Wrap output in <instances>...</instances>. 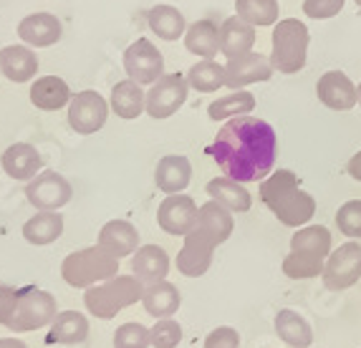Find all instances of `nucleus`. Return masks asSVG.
Masks as SVG:
<instances>
[{
	"mask_svg": "<svg viewBox=\"0 0 361 348\" xmlns=\"http://www.w3.org/2000/svg\"><path fill=\"white\" fill-rule=\"evenodd\" d=\"M185 49L200 58H215L220 51V28L212 20H195L185 30Z\"/></svg>",
	"mask_w": 361,
	"mask_h": 348,
	"instance_id": "29",
	"label": "nucleus"
},
{
	"mask_svg": "<svg viewBox=\"0 0 361 348\" xmlns=\"http://www.w3.org/2000/svg\"><path fill=\"white\" fill-rule=\"evenodd\" d=\"M255 46V28L240 18V15H230L220 25V54L228 58L250 54Z\"/></svg>",
	"mask_w": 361,
	"mask_h": 348,
	"instance_id": "21",
	"label": "nucleus"
},
{
	"mask_svg": "<svg viewBox=\"0 0 361 348\" xmlns=\"http://www.w3.org/2000/svg\"><path fill=\"white\" fill-rule=\"evenodd\" d=\"M124 71L139 86H152L164 76V58L149 38H137L124 51Z\"/></svg>",
	"mask_w": 361,
	"mask_h": 348,
	"instance_id": "8",
	"label": "nucleus"
},
{
	"mask_svg": "<svg viewBox=\"0 0 361 348\" xmlns=\"http://www.w3.org/2000/svg\"><path fill=\"white\" fill-rule=\"evenodd\" d=\"M235 15H240L245 23L255 25H276L281 6L278 0H235Z\"/></svg>",
	"mask_w": 361,
	"mask_h": 348,
	"instance_id": "36",
	"label": "nucleus"
},
{
	"mask_svg": "<svg viewBox=\"0 0 361 348\" xmlns=\"http://www.w3.org/2000/svg\"><path fill=\"white\" fill-rule=\"evenodd\" d=\"M99 245L106 252H111L116 260H121L139 250V232L127 220H111L99 232Z\"/></svg>",
	"mask_w": 361,
	"mask_h": 348,
	"instance_id": "20",
	"label": "nucleus"
},
{
	"mask_svg": "<svg viewBox=\"0 0 361 348\" xmlns=\"http://www.w3.org/2000/svg\"><path fill=\"white\" fill-rule=\"evenodd\" d=\"M316 97L324 106L334 111H349L359 104V89L351 84V78L343 71H329L319 78Z\"/></svg>",
	"mask_w": 361,
	"mask_h": 348,
	"instance_id": "15",
	"label": "nucleus"
},
{
	"mask_svg": "<svg viewBox=\"0 0 361 348\" xmlns=\"http://www.w3.org/2000/svg\"><path fill=\"white\" fill-rule=\"evenodd\" d=\"M255 108V97L250 91H235L228 97L217 99L207 106V116L212 121H225V119H235V116H245Z\"/></svg>",
	"mask_w": 361,
	"mask_h": 348,
	"instance_id": "33",
	"label": "nucleus"
},
{
	"mask_svg": "<svg viewBox=\"0 0 361 348\" xmlns=\"http://www.w3.org/2000/svg\"><path fill=\"white\" fill-rule=\"evenodd\" d=\"M324 265L326 258H321V255H313L306 250H290L283 260V273L290 280H308V278L324 275Z\"/></svg>",
	"mask_w": 361,
	"mask_h": 348,
	"instance_id": "35",
	"label": "nucleus"
},
{
	"mask_svg": "<svg viewBox=\"0 0 361 348\" xmlns=\"http://www.w3.org/2000/svg\"><path fill=\"white\" fill-rule=\"evenodd\" d=\"M0 348H28L23 341L18 338H0Z\"/></svg>",
	"mask_w": 361,
	"mask_h": 348,
	"instance_id": "45",
	"label": "nucleus"
},
{
	"mask_svg": "<svg viewBox=\"0 0 361 348\" xmlns=\"http://www.w3.org/2000/svg\"><path fill=\"white\" fill-rule=\"evenodd\" d=\"M336 225L346 237H361V199L343 202L336 212Z\"/></svg>",
	"mask_w": 361,
	"mask_h": 348,
	"instance_id": "40",
	"label": "nucleus"
},
{
	"mask_svg": "<svg viewBox=\"0 0 361 348\" xmlns=\"http://www.w3.org/2000/svg\"><path fill=\"white\" fill-rule=\"evenodd\" d=\"M16 298H18V288L0 285V323H6V321H8L13 306H16Z\"/></svg>",
	"mask_w": 361,
	"mask_h": 348,
	"instance_id": "43",
	"label": "nucleus"
},
{
	"mask_svg": "<svg viewBox=\"0 0 361 348\" xmlns=\"http://www.w3.org/2000/svg\"><path fill=\"white\" fill-rule=\"evenodd\" d=\"M290 250H306L321 258L331 255V232L324 225H308L290 237Z\"/></svg>",
	"mask_w": 361,
	"mask_h": 348,
	"instance_id": "37",
	"label": "nucleus"
},
{
	"mask_svg": "<svg viewBox=\"0 0 361 348\" xmlns=\"http://www.w3.org/2000/svg\"><path fill=\"white\" fill-rule=\"evenodd\" d=\"M195 228H197L200 232H205L207 237H212V240L220 245V242L228 240L230 235H233V230H235L233 212H230L225 204L217 202V199H210V202H205L197 210Z\"/></svg>",
	"mask_w": 361,
	"mask_h": 348,
	"instance_id": "22",
	"label": "nucleus"
},
{
	"mask_svg": "<svg viewBox=\"0 0 361 348\" xmlns=\"http://www.w3.org/2000/svg\"><path fill=\"white\" fill-rule=\"evenodd\" d=\"M276 333L283 343H288L290 348H308L313 343V330L308 325V321L301 313L283 308L276 316Z\"/></svg>",
	"mask_w": 361,
	"mask_h": 348,
	"instance_id": "32",
	"label": "nucleus"
},
{
	"mask_svg": "<svg viewBox=\"0 0 361 348\" xmlns=\"http://www.w3.org/2000/svg\"><path fill=\"white\" fill-rule=\"evenodd\" d=\"M359 106H361V84H359Z\"/></svg>",
	"mask_w": 361,
	"mask_h": 348,
	"instance_id": "46",
	"label": "nucleus"
},
{
	"mask_svg": "<svg viewBox=\"0 0 361 348\" xmlns=\"http://www.w3.org/2000/svg\"><path fill=\"white\" fill-rule=\"evenodd\" d=\"M38 56L33 49L25 46H6L0 49V73L13 84H25L36 76Z\"/></svg>",
	"mask_w": 361,
	"mask_h": 348,
	"instance_id": "19",
	"label": "nucleus"
},
{
	"mask_svg": "<svg viewBox=\"0 0 361 348\" xmlns=\"http://www.w3.org/2000/svg\"><path fill=\"white\" fill-rule=\"evenodd\" d=\"M109 106H111V111H114L119 119L132 121V119H139V116L147 111V97L137 81L127 78V81H119V84L111 89Z\"/></svg>",
	"mask_w": 361,
	"mask_h": 348,
	"instance_id": "24",
	"label": "nucleus"
},
{
	"mask_svg": "<svg viewBox=\"0 0 361 348\" xmlns=\"http://www.w3.org/2000/svg\"><path fill=\"white\" fill-rule=\"evenodd\" d=\"M346 0H303V13L313 20H326L338 15Z\"/></svg>",
	"mask_w": 361,
	"mask_h": 348,
	"instance_id": "41",
	"label": "nucleus"
},
{
	"mask_svg": "<svg viewBox=\"0 0 361 348\" xmlns=\"http://www.w3.org/2000/svg\"><path fill=\"white\" fill-rule=\"evenodd\" d=\"M260 199L286 228H303L316 215V199L298 187L290 169H276L260 182Z\"/></svg>",
	"mask_w": 361,
	"mask_h": 348,
	"instance_id": "2",
	"label": "nucleus"
},
{
	"mask_svg": "<svg viewBox=\"0 0 361 348\" xmlns=\"http://www.w3.org/2000/svg\"><path fill=\"white\" fill-rule=\"evenodd\" d=\"M18 36L33 49H49L61 41L63 28H61V20L51 13H30L18 23Z\"/></svg>",
	"mask_w": 361,
	"mask_h": 348,
	"instance_id": "17",
	"label": "nucleus"
},
{
	"mask_svg": "<svg viewBox=\"0 0 361 348\" xmlns=\"http://www.w3.org/2000/svg\"><path fill=\"white\" fill-rule=\"evenodd\" d=\"M109 108L111 106L99 91H78L68 101V126L81 137L97 134L106 124Z\"/></svg>",
	"mask_w": 361,
	"mask_h": 348,
	"instance_id": "7",
	"label": "nucleus"
},
{
	"mask_svg": "<svg viewBox=\"0 0 361 348\" xmlns=\"http://www.w3.org/2000/svg\"><path fill=\"white\" fill-rule=\"evenodd\" d=\"M149 341L154 348H177L182 341V325L172 318H159L154 328H149Z\"/></svg>",
	"mask_w": 361,
	"mask_h": 348,
	"instance_id": "39",
	"label": "nucleus"
},
{
	"mask_svg": "<svg viewBox=\"0 0 361 348\" xmlns=\"http://www.w3.org/2000/svg\"><path fill=\"white\" fill-rule=\"evenodd\" d=\"M205 348H240V336L230 325H220L205 338Z\"/></svg>",
	"mask_w": 361,
	"mask_h": 348,
	"instance_id": "42",
	"label": "nucleus"
},
{
	"mask_svg": "<svg viewBox=\"0 0 361 348\" xmlns=\"http://www.w3.org/2000/svg\"><path fill=\"white\" fill-rule=\"evenodd\" d=\"M215 247L217 242L212 237H207L205 232L192 228L185 235V245H182L180 255H177V271L187 278H202L210 271Z\"/></svg>",
	"mask_w": 361,
	"mask_h": 348,
	"instance_id": "12",
	"label": "nucleus"
},
{
	"mask_svg": "<svg viewBox=\"0 0 361 348\" xmlns=\"http://www.w3.org/2000/svg\"><path fill=\"white\" fill-rule=\"evenodd\" d=\"M346 169H349V174L354 177L356 182H361V151H359V154L351 156V159H349V167H346Z\"/></svg>",
	"mask_w": 361,
	"mask_h": 348,
	"instance_id": "44",
	"label": "nucleus"
},
{
	"mask_svg": "<svg viewBox=\"0 0 361 348\" xmlns=\"http://www.w3.org/2000/svg\"><path fill=\"white\" fill-rule=\"evenodd\" d=\"M273 71L276 68L271 66V58L250 51V54L228 58V63H225V86L228 89H243V86L258 84V81H268Z\"/></svg>",
	"mask_w": 361,
	"mask_h": 348,
	"instance_id": "14",
	"label": "nucleus"
},
{
	"mask_svg": "<svg viewBox=\"0 0 361 348\" xmlns=\"http://www.w3.org/2000/svg\"><path fill=\"white\" fill-rule=\"evenodd\" d=\"M197 210L200 207L190 194H167V199H162L159 210H157V225L167 235H175V237L182 235L185 237L195 228Z\"/></svg>",
	"mask_w": 361,
	"mask_h": 348,
	"instance_id": "13",
	"label": "nucleus"
},
{
	"mask_svg": "<svg viewBox=\"0 0 361 348\" xmlns=\"http://www.w3.org/2000/svg\"><path fill=\"white\" fill-rule=\"evenodd\" d=\"M152 346L149 328L142 323H124L114 333V348H147Z\"/></svg>",
	"mask_w": 361,
	"mask_h": 348,
	"instance_id": "38",
	"label": "nucleus"
},
{
	"mask_svg": "<svg viewBox=\"0 0 361 348\" xmlns=\"http://www.w3.org/2000/svg\"><path fill=\"white\" fill-rule=\"evenodd\" d=\"M308 28L298 18H286L278 20L273 28V54H271V66L278 73H298L306 66L308 56Z\"/></svg>",
	"mask_w": 361,
	"mask_h": 348,
	"instance_id": "5",
	"label": "nucleus"
},
{
	"mask_svg": "<svg viewBox=\"0 0 361 348\" xmlns=\"http://www.w3.org/2000/svg\"><path fill=\"white\" fill-rule=\"evenodd\" d=\"M0 164H3L8 177L16 182H30L33 177H38L43 169L41 151L33 144H25V142L8 147V149L3 151V156H0Z\"/></svg>",
	"mask_w": 361,
	"mask_h": 348,
	"instance_id": "16",
	"label": "nucleus"
},
{
	"mask_svg": "<svg viewBox=\"0 0 361 348\" xmlns=\"http://www.w3.org/2000/svg\"><path fill=\"white\" fill-rule=\"evenodd\" d=\"M89 336V321L84 313L78 311H61L51 323L49 343H61V346H78Z\"/></svg>",
	"mask_w": 361,
	"mask_h": 348,
	"instance_id": "27",
	"label": "nucleus"
},
{
	"mask_svg": "<svg viewBox=\"0 0 361 348\" xmlns=\"http://www.w3.org/2000/svg\"><path fill=\"white\" fill-rule=\"evenodd\" d=\"M145 282L137 275H114L104 282H97L86 288L84 303L86 311H91V316H97L102 321H111L119 311L134 306L145 295Z\"/></svg>",
	"mask_w": 361,
	"mask_h": 348,
	"instance_id": "3",
	"label": "nucleus"
},
{
	"mask_svg": "<svg viewBox=\"0 0 361 348\" xmlns=\"http://www.w3.org/2000/svg\"><path fill=\"white\" fill-rule=\"evenodd\" d=\"M63 235V215L59 210H41L23 225V237L30 245H51Z\"/></svg>",
	"mask_w": 361,
	"mask_h": 348,
	"instance_id": "28",
	"label": "nucleus"
},
{
	"mask_svg": "<svg viewBox=\"0 0 361 348\" xmlns=\"http://www.w3.org/2000/svg\"><path fill=\"white\" fill-rule=\"evenodd\" d=\"M119 260L106 252L102 245L84 247L63 258L61 263V278L71 285V288H91L97 282H104L109 278L119 275Z\"/></svg>",
	"mask_w": 361,
	"mask_h": 348,
	"instance_id": "4",
	"label": "nucleus"
},
{
	"mask_svg": "<svg viewBox=\"0 0 361 348\" xmlns=\"http://www.w3.org/2000/svg\"><path fill=\"white\" fill-rule=\"evenodd\" d=\"M187 84L200 94H212L220 86H225V66H220L212 58H202L187 71Z\"/></svg>",
	"mask_w": 361,
	"mask_h": 348,
	"instance_id": "34",
	"label": "nucleus"
},
{
	"mask_svg": "<svg viewBox=\"0 0 361 348\" xmlns=\"http://www.w3.org/2000/svg\"><path fill=\"white\" fill-rule=\"evenodd\" d=\"M190 180H192V164L182 154L162 156L154 169L157 189H162L164 194H180L182 189H187Z\"/></svg>",
	"mask_w": 361,
	"mask_h": 348,
	"instance_id": "18",
	"label": "nucleus"
},
{
	"mask_svg": "<svg viewBox=\"0 0 361 348\" xmlns=\"http://www.w3.org/2000/svg\"><path fill=\"white\" fill-rule=\"evenodd\" d=\"M132 271L145 285H154V282L164 280L169 273V255L164 247L159 245H145L134 252L132 258Z\"/></svg>",
	"mask_w": 361,
	"mask_h": 348,
	"instance_id": "23",
	"label": "nucleus"
},
{
	"mask_svg": "<svg viewBox=\"0 0 361 348\" xmlns=\"http://www.w3.org/2000/svg\"><path fill=\"white\" fill-rule=\"evenodd\" d=\"M147 25L149 30L154 33L157 38H162V41H177V38L185 36L187 30V20L175 6H154L149 13H147Z\"/></svg>",
	"mask_w": 361,
	"mask_h": 348,
	"instance_id": "31",
	"label": "nucleus"
},
{
	"mask_svg": "<svg viewBox=\"0 0 361 348\" xmlns=\"http://www.w3.org/2000/svg\"><path fill=\"white\" fill-rule=\"evenodd\" d=\"M56 311L59 308H56V298L51 293L41 288H20L16 306L3 325L16 333H28V330L46 328L54 323V318L59 316Z\"/></svg>",
	"mask_w": 361,
	"mask_h": 348,
	"instance_id": "6",
	"label": "nucleus"
},
{
	"mask_svg": "<svg viewBox=\"0 0 361 348\" xmlns=\"http://www.w3.org/2000/svg\"><path fill=\"white\" fill-rule=\"evenodd\" d=\"M73 197L71 182L59 172H41L25 185V199L36 210H61Z\"/></svg>",
	"mask_w": 361,
	"mask_h": 348,
	"instance_id": "11",
	"label": "nucleus"
},
{
	"mask_svg": "<svg viewBox=\"0 0 361 348\" xmlns=\"http://www.w3.org/2000/svg\"><path fill=\"white\" fill-rule=\"evenodd\" d=\"M324 285L329 290H346L361 278V245L346 242L338 250H331L324 265Z\"/></svg>",
	"mask_w": 361,
	"mask_h": 348,
	"instance_id": "10",
	"label": "nucleus"
},
{
	"mask_svg": "<svg viewBox=\"0 0 361 348\" xmlns=\"http://www.w3.org/2000/svg\"><path fill=\"white\" fill-rule=\"evenodd\" d=\"M187 91H190L187 76H182V73L162 76L152 84L149 94H147V114L152 119H169L187 101Z\"/></svg>",
	"mask_w": 361,
	"mask_h": 348,
	"instance_id": "9",
	"label": "nucleus"
},
{
	"mask_svg": "<svg viewBox=\"0 0 361 348\" xmlns=\"http://www.w3.org/2000/svg\"><path fill=\"white\" fill-rule=\"evenodd\" d=\"M30 101L41 111H59L71 101V89L59 76H41L30 86Z\"/></svg>",
	"mask_w": 361,
	"mask_h": 348,
	"instance_id": "26",
	"label": "nucleus"
},
{
	"mask_svg": "<svg viewBox=\"0 0 361 348\" xmlns=\"http://www.w3.org/2000/svg\"><path fill=\"white\" fill-rule=\"evenodd\" d=\"M356 6H361V0H356Z\"/></svg>",
	"mask_w": 361,
	"mask_h": 348,
	"instance_id": "47",
	"label": "nucleus"
},
{
	"mask_svg": "<svg viewBox=\"0 0 361 348\" xmlns=\"http://www.w3.org/2000/svg\"><path fill=\"white\" fill-rule=\"evenodd\" d=\"M210 154L230 180L263 182L276 167L278 134L263 119L235 116L217 132Z\"/></svg>",
	"mask_w": 361,
	"mask_h": 348,
	"instance_id": "1",
	"label": "nucleus"
},
{
	"mask_svg": "<svg viewBox=\"0 0 361 348\" xmlns=\"http://www.w3.org/2000/svg\"><path fill=\"white\" fill-rule=\"evenodd\" d=\"M142 303H145V311L149 313L152 318H172L177 311H180L182 295L177 290V285L167 280H159L154 285H147L145 295H142Z\"/></svg>",
	"mask_w": 361,
	"mask_h": 348,
	"instance_id": "25",
	"label": "nucleus"
},
{
	"mask_svg": "<svg viewBox=\"0 0 361 348\" xmlns=\"http://www.w3.org/2000/svg\"><path fill=\"white\" fill-rule=\"evenodd\" d=\"M205 189L210 194V199H217L220 204H225L230 212H247L250 204H253V197L243 187V182L230 180V177H215V180L207 182Z\"/></svg>",
	"mask_w": 361,
	"mask_h": 348,
	"instance_id": "30",
	"label": "nucleus"
}]
</instances>
